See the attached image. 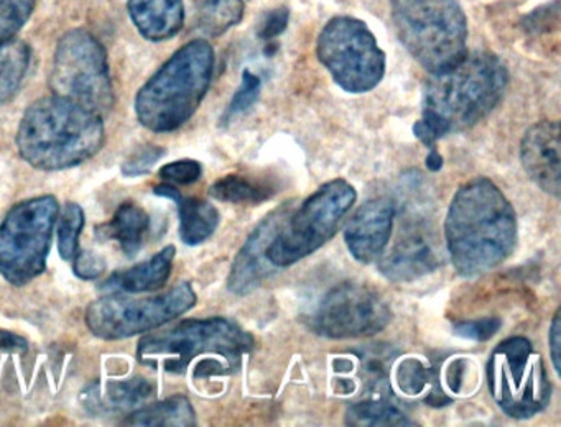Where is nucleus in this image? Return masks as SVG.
<instances>
[{
  "instance_id": "obj_18",
  "label": "nucleus",
  "mask_w": 561,
  "mask_h": 427,
  "mask_svg": "<svg viewBox=\"0 0 561 427\" xmlns=\"http://www.w3.org/2000/svg\"><path fill=\"white\" fill-rule=\"evenodd\" d=\"M157 196L175 200L180 214V236L186 245L206 242L219 226V212L208 200L185 197L173 184L163 183L153 187Z\"/></svg>"
},
{
  "instance_id": "obj_16",
  "label": "nucleus",
  "mask_w": 561,
  "mask_h": 427,
  "mask_svg": "<svg viewBox=\"0 0 561 427\" xmlns=\"http://www.w3.org/2000/svg\"><path fill=\"white\" fill-rule=\"evenodd\" d=\"M525 173L543 193L560 197V124L543 120L525 131L520 143Z\"/></svg>"
},
{
  "instance_id": "obj_40",
  "label": "nucleus",
  "mask_w": 561,
  "mask_h": 427,
  "mask_svg": "<svg viewBox=\"0 0 561 427\" xmlns=\"http://www.w3.org/2000/svg\"><path fill=\"white\" fill-rule=\"evenodd\" d=\"M462 378H465V360H456L446 371V383L451 391L458 393L461 390L462 381H465Z\"/></svg>"
},
{
  "instance_id": "obj_22",
  "label": "nucleus",
  "mask_w": 561,
  "mask_h": 427,
  "mask_svg": "<svg viewBox=\"0 0 561 427\" xmlns=\"http://www.w3.org/2000/svg\"><path fill=\"white\" fill-rule=\"evenodd\" d=\"M346 423L357 427L415 426L405 411L390 400L389 391H373L367 400L351 404L347 407Z\"/></svg>"
},
{
  "instance_id": "obj_4",
  "label": "nucleus",
  "mask_w": 561,
  "mask_h": 427,
  "mask_svg": "<svg viewBox=\"0 0 561 427\" xmlns=\"http://www.w3.org/2000/svg\"><path fill=\"white\" fill-rule=\"evenodd\" d=\"M215 72V49L205 39H193L179 49L136 97L140 124L156 134L179 130L198 111Z\"/></svg>"
},
{
  "instance_id": "obj_8",
  "label": "nucleus",
  "mask_w": 561,
  "mask_h": 427,
  "mask_svg": "<svg viewBox=\"0 0 561 427\" xmlns=\"http://www.w3.org/2000/svg\"><path fill=\"white\" fill-rule=\"evenodd\" d=\"M488 384L499 409L512 419H530L550 404L543 358L525 337L507 338L494 348L488 361Z\"/></svg>"
},
{
  "instance_id": "obj_31",
  "label": "nucleus",
  "mask_w": 561,
  "mask_h": 427,
  "mask_svg": "<svg viewBox=\"0 0 561 427\" xmlns=\"http://www.w3.org/2000/svg\"><path fill=\"white\" fill-rule=\"evenodd\" d=\"M430 378L432 373L416 358H405L397 368V383L400 390L410 396L423 393V390L428 386Z\"/></svg>"
},
{
  "instance_id": "obj_17",
  "label": "nucleus",
  "mask_w": 561,
  "mask_h": 427,
  "mask_svg": "<svg viewBox=\"0 0 561 427\" xmlns=\"http://www.w3.org/2000/svg\"><path fill=\"white\" fill-rule=\"evenodd\" d=\"M442 253L433 236L415 227L402 233L399 242L379 259V269L392 281H413L442 265Z\"/></svg>"
},
{
  "instance_id": "obj_32",
  "label": "nucleus",
  "mask_w": 561,
  "mask_h": 427,
  "mask_svg": "<svg viewBox=\"0 0 561 427\" xmlns=\"http://www.w3.org/2000/svg\"><path fill=\"white\" fill-rule=\"evenodd\" d=\"M165 154V150L157 145H144V147L137 148L126 161H124L123 171L124 176L136 177L142 176V174L149 173L157 161Z\"/></svg>"
},
{
  "instance_id": "obj_5",
  "label": "nucleus",
  "mask_w": 561,
  "mask_h": 427,
  "mask_svg": "<svg viewBox=\"0 0 561 427\" xmlns=\"http://www.w3.org/2000/svg\"><path fill=\"white\" fill-rule=\"evenodd\" d=\"M390 7L400 42L426 71H446L465 58L468 20L458 0H390Z\"/></svg>"
},
{
  "instance_id": "obj_39",
  "label": "nucleus",
  "mask_w": 561,
  "mask_h": 427,
  "mask_svg": "<svg viewBox=\"0 0 561 427\" xmlns=\"http://www.w3.org/2000/svg\"><path fill=\"white\" fill-rule=\"evenodd\" d=\"M27 348V341L21 335L0 331V351H25Z\"/></svg>"
},
{
  "instance_id": "obj_29",
  "label": "nucleus",
  "mask_w": 561,
  "mask_h": 427,
  "mask_svg": "<svg viewBox=\"0 0 561 427\" xmlns=\"http://www.w3.org/2000/svg\"><path fill=\"white\" fill-rule=\"evenodd\" d=\"M37 0H0V43L9 42L28 22Z\"/></svg>"
},
{
  "instance_id": "obj_33",
  "label": "nucleus",
  "mask_w": 561,
  "mask_h": 427,
  "mask_svg": "<svg viewBox=\"0 0 561 427\" xmlns=\"http://www.w3.org/2000/svg\"><path fill=\"white\" fill-rule=\"evenodd\" d=\"M160 177L167 183L192 184L202 177V164L195 160L173 161L162 166Z\"/></svg>"
},
{
  "instance_id": "obj_26",
  "label": "nucleus",
  "mask_w": 561,
  "mask_h": 427,
  "mask_svg": "<svg viewBox=\"0 0 561 427\" xmlns=\"http://www.w3.org/2000/svg\"><path fill=\"white\" fill-rule=\"evenodd\" d=\"M244 0H208L198 12V26L209 36H219L241 23Z\"/></svg>"
},
{
  "instance_id": "obj_23",
  "label": "nucleus",
  "mask_w": 561,
  "mask_h": 427,
  "mask_svg": "<svg viewBox=\"0 0 561 427\" xmlns=\"http://www.w3.org/2000/svg\"><path fill=\"white\" fill-rule=\"evenodd\" d=\"M123 424L137 427H190L195 426L196 414L188 397L175 394L160 403L134 411Z\"/></svg>"
},
{
  "instance_id": "obj_30",
  "label": "nucleus",
  "mask_w": 561,
  "mask_h": 427,
  "mask_svg": "<svg viewBox=\"0 0 561 427\" xmlns=\"http://www.w3.org/2000/svg\"><path fill=\"white\" fill-rule=\"evenodd\" d=\"M261 78L255 76L254 72L245 69L242 72V82L236 91L234 97H232L231 104H229L228 111L225 112L222 122L228 124L229 120L236 117V115L242 114V112L249 111L261 94Z\"/></svg>"
},
{
  "instance_id": "obj_14",
  "label": "nucleus",
  "mask_w": 561,
  "mask_h": 427,
  "mask_svg": "<svg viewBox=\"0 0 561 427\" xmlns=\"http://www.w3.org/2000/svg\"><path fill=\"white\" fill-rule=\"evenodd\" d=\"M294 209V203L284 204L259 222L236 255L228 278L229 291L238 296L251 295L272 276L275 266L267 258V250Z\"/></svg>"
},
{
  "instance_id": "obj_34",
  "label": "nucleus",
  "mask_w": 561,
  "mask_h": 427,
  "mask_svg": "<svg viewBox=\"0 0 561 427\" xmlns=\"http://www.w3.org/2000/svg\"><path fill=\"white\" fill-rule=\"evenodd\" d=\"M502 322L497 318L478 319V321L459 322L455 332L459 337L471 338L476 342H485L494 337L501 328Z\"/></svg>"
},
{
  "instance_id": "obj_10",
  "label": "nucleus",
  "mask_w": 561,
  "mask_h": 427,
  "mask_svg": "<svg viewBox=\"0 0 561 427\" xmlns=\"http://www.w3.org/2000/svg\"><path fill=\"white\" fill-rule=\"evenodd\" d=\"M55 95L104 115L114 104L110 65L104 46L87 30L75 28L58 42L51 66Z\"/></svg>"
},
{
  "instance_id": "obj_1",
  "label": "nucleus",
  "mask_w": 561,
  "mask_h": 427,
  "mask_svg": "<svg viewBox=\"0 0 561 427\" xmlns=\"http://www.w3.org/2000/svg\"><path fill=\"white\" fill-rule=\"evenodd\" d=\"M446 250L462 278H476L501 265L517 245V217L488 177L459 187L445 220Z\"/></svg>"
},
{
  "instance_id": "obj_27",
  "label": "nucleus",
  "mask_w": 561,
  "mask_h": 427,
  "mask_svg": "<svg viewBox=\"0 0 561 427\" xmlns=\"http://www.w3.org/2000/svg\"><path fill=\"white\" fill-rule=\"evenodd\" d=\"M58 252L61 258L73 259L80 252V235L84 227V212L78 204L68 203L58 214Z\"/></svg>"
},
{
  "instance_id": "obj_28",
  "label": "nucleus",
  "mask_w": 561,
  "mask_h": 427,
  "mask_svg": "<svg viewBox=\"0 0 561 427\" xmlns=\"http://www.w3.org/2000/svg\"><path fill=\"white\" fill-rule=\"evenodd\" d=\"M153 393V384L144 378L111 381L106 388L107 409L130 411L142 404Z\"/></svg>"
},
{
  "instance_id": "obj_38",
  "label": "nucleus",
  "mask_w": 561,
  "mask_h": 427,
  "mask_svg": "<svg viewBox=\"0 0 561 427\" xmlns=\"http://www.w3.org/2000/svg\"><path fill=\"white\" fill-rule=\"evenodd\" d=\"M560 309L554 312L551 321L550 332H548V347H550L551 361H553L554 371L560 374L561 368V318Z\"/></svg>"
},
{
  "instance_id": "obj_13",
  "label": "nucleus",
  "mask_w": 561,
  "mask_h": 427,
  "mask_svg": "<svg viewBox=\"0 0 561 427\" xmlns=\"http://www.w3.org/2000/svg\"><path fill=\"white\" fill-rule=\"evenodd\" d=\"M392 319L389 304L374 289L359 282L334 286L314 311L311 328L321 337H370L383 331Z\"/></svg>"
},
{
  "instance_id": "obj_12",
  "label": "nucleus",
  "mask_w": 561,
  "mask_h": 427,
  "mask_svg": "<svg viewBox=\"0 0 561 427\" xmlns=\"http://www.w3.org/2000/svg\"><path fill=\"white\" fill-rule=\"evenodd\" d=\"M195 304L196 295L192 285L183 281L152 298L130 299L113 295L98 299L88 305L87 324L96 337L123 341L162 327Z\"/></svg>"
},
{
  "instance_id": "obj_25",
  "label": "nucleus",
  "mask_w": 561,
  "mask_h": 427,
  "mask_svg": "<svg viewBox=\"0 0 561 427\" xmlns=\"http://www.w3.org/2000/svg\"><path fill=\"white\" fill-rule=\"evenodd\" d=\"M274 187L267 183L248 180L242 176H226L209 187V196L221 203L262 204L271 199Z\"/></svg>"
},
{
  "instance_id": "obj_24",
  "label": "nucleus",
  "mask_w": 561,
  "mask_h": 427,
  "mask_svg": "<svg viewBox=\"0 0 561 427\" xmlns=\"http://www.w3.org/2000/svg\"><path fill=\"white\" fill-rule=\"evenodd\" d=\"M31 46L22 39L0 43V104L11 101L31 68Z\"/></svg>"
},
{
  "instance_id": "obj_9",
  "label": "nucleus",
  "mask_w": 561,
  "mask_h": 427,
  "mask_svg": "<svg viewBox=\"0 0 561 427\" xmlns=\"http://www.w3.org/2000/svg\"><path fill=\"white\" fill-rule=\"evenodd\" d=\"M252 347V335L228 319H190L147 335L140 341L137 354L144 363L165 357V370L182 373L193 358L203 354L221 355L232 367H238L242 355L249 354Z\"/></svg>"
},
{
  "instance_id": "obj_7",
  "label": "nucleus",
  "mask_w": 561,
  "mask_h": 427,
  "mask_svg": "<svg viewBox=\"0 0 561 427\" xmlns=\"http://www.w3.org/2000/svg\"><path fill=\"white\" fill-rule=\"evenodd\" d=\"M60 214L51 194L15 204L0 223V276L25 286L47 268L55 223Z\"/></svg>"
},
{
  "instance_id": "obj_19",
  "label": "nucleus",
  "mask_w": 561,
  "mask_h": 427,
  "mask_svg": "<svg viewBox=\"0 0 561 427\" xmlns=\"http://www.w3.org/2000/svg\"><path fill=\"white\" fill-rule=\"evenodd\" d=\"M127 9L140 35L150 42L173 38L185 22L182 0H129Z\"/></svg>"
},
{
  "instance_id": "obj_35",
  "label": "nucleus",
  "mask_w": 561,
  "mask_h": 427,
  "mask_svg": "<svg viewBox=\"0 0 561 427\" xmlns=\"http://www.w3.org/2000/svg\"><path fill=\"white\" fill-rule=\"evenodd\" d=\"M73 269L78 278L94 279L100 278L106 272V263L96 253L83 250V252H78L77 256H75Z\"/></svg>"
},
{
  "instance_id": "obj_20",
  "label": "nucleus",
  "mask_w": 561,
  "mask_h": 427,
  "mask_svg": "<svg viewBox=\"0 0 561 427\" xmlns=\"http://www.w3.org/2000/svg\"><path fill=\"white\" fill-rule=\"evenodd\" d=\"M175 246L169 245L162 252L153 255L149 262L139 263L126 272L114 273L101 285V289L111 295H140V292L157 291L169 281L175 259Z\"/></svg>"
},
{
  "instance_id": "obj_41",
  "label": "nucleus",
  "mask_w": 561,
  "mask_h": 427,
  "mask_svg": "<svg viewBox=\"0 0 561 427\" xmlns=\"http://www.w3.org/2000/svg\"><path fill=\"white\" fill-rule=\"evenodd\" d=\"M426 168H428L430 171H439L443 166V158L442 154L438 153V151L433 148L432 151H430L428 157H426Z\"/></svg>"
},
{
  "instance_id": "obj_21",
  "label": "nucleus",
  "mask_w": 561,
  "mask_h": 427,
  "mask_svg": "<svg viewBox=\"0 0 561 427\" xmlns=\"http://www.w3.org/2000/svg\"><path fill=\"white\" fill-rule=\"evenodd\" d=\"M149 223V216L142 207L126 203L117 209L111 222L98 227L96 233L101 240H117L127 256H136L146 239Z\"/></svg>"
},
{
  "instance_id": "obj_36",
  "label": "nucleus",
  "mask_w": 561,
  "mask_h": 427,
  "mask_svg": "<svg viewBox=\"0 0 561 427\" xmlns=\"http://www.w3.org/2000/svg\"><path fill=\"white\" fill-rule=\"evenodd\" d=\"M558 16H560V3L553 2L551 5L541 7L524 20L525 30L531 33L548 32L550 26H558Z\"/></svg>"
},
{
  "instance_id": "obj_11",
  "label": "nucleus",
  "mask_w": 561,
  "mask_h": 427,
  "mask_svg": "<svg viewBox=\"0 0 561 427\" xmlns=\"http://www.w3.org/2000/svg\"><path fill=\"white\" fill-rule=\"evenodd\" d=\"M317 55L334 82L351 94H364L386 74V55L363 20L331 19L318 36Z\"/></svg>"
},
{
  "instance_id": "obj_15",
  "label": "nucleus",
  "mask_w": 561,
  "mask_h": 427,
  "mask_svg": "<svg viewBox=\"0 0 561 427\" xmlns=\"http://www.w3.org/2000/svg\"><path fill=\"white\" fill-rule=\"evenodd\" d=\"M396 206L392 200H367L351 217L344 229V242L351 255L360 263H373L382 256L392 235Z\"/></svg>"
},
{
  "instance_id": "obj_2",
  "label": "nucleus",
  "mask_w": 561,
  "mask_h": 427,
  "mask_svg": "<svg viewBox=\"0 0 561 427\" xmlns=\"http://www.w3.org/2000/svg\"><path fill=\"white\" fill-rule=\"evenodd\" d=\"M507 82V68L494 53H466L461 61L426 82L422 118L413 125V134L426 147H435L445 135L474 127L494 111Z\"/></svg>"
},
{
  "instance_id": "obj_37",
  "label": "nucleus",
  "mask_w": 561,
  "mask_h": 427,
  "mask_svg": "<svg viewBox=\"0 0 561 427\" xmlns=\"http://www.w3.org/2000/svg\"><path fill=\"white\" fill-rule=\"evenodd\" d=\"M288 16H290V12H288V9H285V7L272 10L271 13L265 15L264 22H262L259 36H261L264 42H272V39L277 38V36L287 28Z\"/></svg>"
},
{
  "instance_id": "obj_3",
  "label": "nucleus",
  "mask_w": 561,
  "mask_h": 427,
  "mask_svg": "<svg viewBox=\"0 0 561 427\" xmlns=\"http://www.w3.org/2000/svg\"><path fill=\"white\" fill-rule=\"evenodd\" d=\"M104 140L103 115L55 94L25 111L15 138L21 157L42 171L78 166L93 158Z\"/></svg>"
},
{
  "instance_id": "obj_6",
  "label": "nucleus",
  "mask_w": 561,
  "mask_h": 427,
  "mask_svg": "<svg viewBox=\"0 0 561 427\" xmlns=\"http://www.w3.org/2000/svg\"><path fill=\"white\" fill-rule=\"evenodd\" d=\"M357 193L347 181L334 180L318 187L300 207L291 210L272 240L267 258L275 268L295 265L333 239L356 204Z\"/></svg>"
}]
</instances>
